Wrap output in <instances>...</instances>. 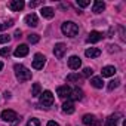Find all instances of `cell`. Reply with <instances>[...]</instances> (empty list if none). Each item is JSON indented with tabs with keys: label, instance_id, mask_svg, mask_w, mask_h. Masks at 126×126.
Returning <instances> with one entry per match:
<instances>
[{
	"label": "cell",
	"instance_id": "1",
	"mask_svg": "<svg viewBox=\"0 0 126 126\" xmlns=\"http://www.w3.org/2000/svg\"><path fill=\"white\" fill-rule=\"evenodd\" d=\"M61 31H62V34L67 36V37H74L79 33V25L74 24L73 21H65L64 24L61 25Z\"/></svg>",
	"mask_w": 126,
	"mask_h": 126
},
{
	"label": "cell",
	"instance_id": "2",
	"mask_svg": "<svg viewBox=\"0 0 126 126\" xmlns=\"http://www.w3.org/2000/svg\"><path fill=\"white\" fill-rule=\"evenodd\" d=\"M14 70H15V76H16V79H18L19 82H27V80L31 79V71H30L27 67H24V65H21V64H16V65L14 67Z\"/></svg>",
	"mask_w": 126,
	"mask_h": 126
},
{
	"label": "cell",
	"instance_id": "3",
	"mask_svg": "<svg viewBox=\"0 0 126 126\" xmlns=\"http://www.w3.org/2000/svg\"><path fill=\"white\" fill-rule=\"evenodd\" d=\"M52 104H53V94L50 91H45L43 94H40V105L50 107Z\"/></svg>",
	"mask_w": 126,
	"mask_h": 126
},
{
	"label": "cell",
	"instance_id": "4",
	"mask_svg": "<svg viewBox=\"0 0 126 126\" xmlns=\"http://www.w3.org/2000/svg\"><path fill=\"white\" fill-rule=\"evenodd\" d=\"M45 64H46V58H45V55H43V53H36V55H34V59H33V68L42 70Z\"/></svg>",
	"mask_w": 126,
	"mask_h": 126
},
{
	"label": "cell",
	"instance_id": "5",
	"mask_svg": "<svg viewBox=\"0 0 126 126\" xmlns=\"http://www.w3.org/2000/svg\"><path fill=\"white\" fill-rule=\"evenodd\" d=\"M83 123L86 125V126H99L101 125V122L96 119V116H94V114H85L83 116Z\"/></svg>",
	"mask_w": 126,
	"mask_h": 126
},
{
	"label": "cell",
	"instance_id": "6",
	"mask_svg": "<svg viewBox=\"0 0 126 126\" xmlns=\"http://www.w3.org/2000/svg\"><path fill=\"white\" fill-rule=\"evenodd\" d=\"M2 119H3L5 122L12 123V122H15V120L18 119V116H16V113H15L14 110H3V111H2Z\"/></svg>",
	"mask_w": 126,
	"mask_h": 126
},
{
	"label": "cell",
	"instance_id": "7",
	"mask_svg": "<svg viewBox=\"0 0 126 126\" xmlns=\"http://www.w3.org/2000/svg\"><path fill=\"white\" fill-rule=\"evenodd\" d=\"M24 6H25V3L22 2V0H12V2L8 3V8H9L11 11H14V12H19V11H22Z\"/></svg>",
	"mask_w": 126,
	"mask_h": 126
},
{
	"label": "cell",
	"instance_id": "8",
	"mask_svg": "<svg viewBox=\"0 0 126 126\" xmlns=\"http://www.w3.org/2000/svg\"><path fill=\"white\" fill-rule=\"evenodd\" d=\"M65 50H67V46H65L64 43H56L55 47H53V55H55L58 59H61L62 56H64Z\"/></svg>",
	"mask_w": 126,
	"mask_h": 126
},
{
	"label": "cell",
	"instance_id": "9",
	"mask_svg": "<svg viewBox=\"0 0 126 126\" xmlns=\"http://www.w3.org/2000/svg\"><path fill=\"white\" fill-rule=\"evenodd\" d=\"M82 65V59L77 56V55H73L68 58V67L71 70H79V67Z\"/></svg>",
	"mask_w": 126,
	"mask_h": 126
},
{
	"label": "cell",
	"instance_id": "10",
	"mask_svg": "<svg viewBox=\"0 0 126 126\" xmlns=\"http://www.w3.org/2000/svg\"><path fill=\"white\" fill-rule=\"evenodd\" d=\"M28 46L27 45H19V46H16V49H15V52H14V55L16 56V58H22V56H25V55H28Z\"/></svg>",
	"mask_w": 126,
	"mask_h": 126
},
{
	"label": "cell",
	"instance_id": "11",
	"mask_svg": "<svg viewBox=\"0 0 126 126\" xmlns=\"http://www.w3.org/2000/svg\"><path fill=\"white\" fill-rule=\"evenodd\" d=\"M68 98H70V101H80L83 98V91L79 88H74V89H71Z\"/></svg>",
	"mask_w": 126,
	"mask_h": 126
},
{
	"label": "cell",
	"instance_id": "12",
	"mask_svg": "<svg viewBox=\"0 0 126 126\" xmlns=\"http://www.w3.org/2000/svg\"><path fill=\"white\" fill-rule=\"evenodd\" d=\"M70 92H71V89H70V86H67V85H64V86H59L58 89H56V94H58V96L59 98H68V95H70Z\"/></svg>",
	"mask_w": 126,
	"mask_h": 126
},
{
	"label": "cell",
	"instance_id": "13",
	"mask_svg": "<svg viewBox=\"0 0 126 126\" xmlns=\"http://www.w3.org/2000/svg\"><path fill=\"white\" fill-rule=\"evenodd\" d=\"M25 24L30 25V27H37V24H39L37 15H36V14H28V15L25 16Z\"/></svg>",
	"mask_w": 126,
	"mask_h": 126
},
{
	"label": "cell",
	"instance_id": "14",
	"mask_svg": "<svg viewBox=\"0 0 126 126\" xmlns=\"http://www.w3.org/2000/svg\"><path fill=\"white\" fill-rule=\"evenodd\" d=\"M101 39H102V33H99V31H91L89 36H88V42L89 43H96Z\"/></svg>",
	"mask_w": 126,
	"mask_h": 126
},
{
	"label": "cell",
	"instance_id": "15",
	"mask_svg": "<svg viewBox=\"0 0 126 126\" xmlns=\"http://www.w3.org/2000/svg\"><path fill=\"white\" fill-rule=\"evenodd\" d=\"M40 14H42V16H43V18L52 19V18H53V15H55V11H53L52 8H49V6H45V8H42Z\"/></svg>",
	"mask_w": 126,
	"mask_h": 126
},
{
	"label": "cell",
	"instance_id": "16",
	"mask_svg": "<svg viewBox=\"0 0 126 126\" xmlns=\"http://www.w3.org/2000/svg\"><path fill=\"white\" fill-rule=\"evenodd\" d=\"M104 9H105V3H104V2H101V0L94 2V6H92V12H94V14H101Z\"/></svg>",
	"mask_w": 126,
	"mask_h": 126
},
{
	"label": "cell",
	"instance_id": "17",
	"mask_svg": "<svg viewBox=\"0 0 126 126\" xmlns=\"http://www.w3.org/2000/svg\"><path fill=\"white\" fill-rule=\"evenodd\" d=\"M101 74H102V77H111V76L116 74V67H113V65H107V67L102 68Z\"/></svg>",
	"mask_w": 126,
	"mask_h": 126
},
{
	"label": "cell",
	"instance_id": "18",
	"mask_svg": "<svg viewBox=\"0 0 126 126\" xmlns=\"http://www.w3.org/2000/svg\"><path fill=\"white\" fill-rule=\"evenodd\" d=\"M85 55H86L88 58H96V56L101 55V50L96 49V47H89V49L85 50Z\"/></svg>",
	"mask_w": 126,
	"mask_h": 126
},
{
	"label": "cell",
	"instance_id": "19",
	"mask_svg": "<svg viewBox=\"0 0 126 126\" xmlns=\"http://www.w3.org/2000/svg\"><path fill=\"white\" fill-rule=\"evenodd\" d=\"M74 110H76V108H74V104H73L71 101H67V102L62 104V111L67 113V114H73Z\"/></svg>",
	"mask_w": 126,
	"mask_h": 126
},
{
	"label": "cell",
	"instance_id": "20",
	"mask_svg": "<svg viewBox=\"0 0 126 126\" xmlns=\"http://www.w3.org/2000/svg\"><path fill=\"white\" fill-rule=\"evenodd\" d=\"M119 117V114H111L107 120H105V123H104V126H117V119Z\"/></svg>",
	"mask_w": 126,
	"mask_h": 126
},
{
	"label": "cell",
	"instance_id": "21",
	"mask_svg": "<svg viewBox=\"0 0 126 126\" xmlns=\"http://www.w3.org/2000/svg\"><path fill=\"white\" fill-rule=\"evenodd\" d=\"M91 85H92L94 88H96V89H101V88L104 86V82H102L101 77H92V79H91Z\"/></svg>",
	"mask_w": 126,
	"mask_h": 126
},
{
	"label": "cell",
	"instance_id": "22",
	"mask_svg": "<svg viewBox=\"0 0 126 126\" xmlns=\"http://www.w3.org/2000/svg\"><path fill=\"white\" fill-rule=\"evenodd\" d=\"M82 79H83V76H82V74H76V73H71V74L67 76V82H68V83L79 82V80H82Z\"/></svg>",
	"mask_w": 126,
	"mask_h": 126
},
{
	"label": "cell",
	"instance_id": "23",
	"mask_svg": "<svg viewBox=\"0 0 126 126\" xmlns=\"http://www.w3.org/2000/svg\"><path fill=\"white\" fill-rule=\"evenodd\" d=\"M40 91H42L40 85L39 83H34L33 85V89H31V96H39L40 95Z\"/></svg>",
	"mask_w": 126,
	"mask_h": 126
},
{
	"label": "cell",
	"instance_id": "24",
	"mask_svg": "<svg viewBox=\"0 0 126 126\" xmlns=\"http://www.w3.org/2000/svg\"><path fill=\"white\" fill-rule=\"evenodd\" d=\"M39 40H40V36H39V34H30V36H28V42H30L31 45L37 43Z\"/></svg>",
	"mask_w": 126,
	"mask_h": 126
},
{
	"label": "cell",
	"instance_id": "25",
	"mask_svg": "<svg viewBox=\"0 0 126 126\" xmlns=\"http://www.w3.org/2000/svg\"><path fill=\"white\" fill-rule=\"evenodd\" d=\"M119 83H120V80H119V79H114V80H111V82L108 83V91H113V89H116V88L119 86Z\"/></svg>",
	"mask_w": 126,
	"mask_h": 126
},
{
	"label": "cell",
	"instance_id": "26",
	"mask_svg": "<svg viewBox=\"0 0 126 126\" xmlns=\"http://www.w3.org/2000/svg\"><path fill=\"white\" fill-rule=\"evenodd\" d=\"M92 74H94V70H92L91 67H86V68L83 70V74H82V76H83V77H91Z\"/></svg>",
	"mask_w": 126,
	"mask_h": 126
},
{
	"label": "cell",
	"instance_id": "27",
	"mask_svg": "<svg viewBox=\"0 0 126 126\" xmlns=\"http://www.w3.org/2000/svg\"><path fill=\"white\" fill-rule=\"evenodd\" d=\"M27 126H40V122H39V119H30Z\"/></svg>",
	"mask_w": 126,
	"mask_h": 126
},
{
	"label": "cell",
	"instance_id": "28",
	"mask_svg": "<svg viewBox=\"0 0 126 126\" xmlns=\"http://www.w3.org/2000/svg\"><path fill=\"white\" fill-rule=\"evenodd\" d=\"M89 0H77V6H80V8H86V6H89Z\"/></svg>",
	"mask_w": 126,
	"mask_h": 126
},
{
	"label": "cell",
	"instance_id": "29",
	"mask_svg": "<svg viewBox=\"0 0 126 126\" xmlns=\"http://www.w3.org/2000/svg\"><path fill=\"white\" fill-rule=\"evenodd\" d=\"M9 42H11V36H6V34L0 36V43H9Z\"/></svg>",
	"mask_w": 126,
	"mask_h": 126
},
{
	"label": "cell",
	"instance_id": "30",
	"mask_svg": "<svg viewBox=\"0 0 126 126\" xmlns=\"http://www.w3.org/2000/svg\"><path fill=\"white\" fill-rule=\"evenodd\" d=\"M0 55H2V56H9V55H11V49H9V47L0 49Z\"/></svg>",
	"mask_w": 126,
	"mask_h": 126
},
{
	"label": "cell",
	"instance_id": "31",
	"mask_svg": "<svg viewBox=\"0 0 126 126\" xmlns=\"http://www.w3.org/2000/svg\"><path fill=\"white\" fill-rule=\"evenodd\" d=\"M39 5H40V2H30V3H28L30 8H36V6H39Z\"/></svg>",
	"mask_w": 126,
	"mask_h": 126
},
{
	"label": "cell",
	"instance_id": "32",
	"mask_svg": "<svg viewBox=\"0 0 126 126\" xmlns=\"http://www.w3.org/2000/svg\"><path fill=\"white\" fill-rule=\"evenodd\" d=\"M46 126H59V125H58L56 122H53V120H50V122H47V125H46Z\"/></svg>",
	"mask_w": 126,
	"mask_h": 126
},
{
	"label": "cell",
	"instance_id": "33",
	"mask_svg": "<svg viewBox=\"0 0 126 126\" xmlns=\"http://www.w3.org/2000/svg\"><path fill=\"white\" fill-rule=\"evenodd\" d=\"M15 37H21V30H16L15 31Z\"/></svg>",
	"mask_w": 126,
	"mask_h": 126
},
{
	"label": "cell",
	"instance_id": "34",
	"mask_svg": "<svg viewBox=\"0 0 126 126\" xmlns=\"http://www.w3.org/2000/svg\"><path fill=\"white\" fill-rule=\"evenodd\" d=\"M5 28H8V27H6V24H0V31L5 30Z\"/></svg>",
	"mask_w": 126,
	"mask_h": 126
},
{
	"label": "cell",
	"instance_id": "35",
	"mask_svg": "<svg viewBox=\"0 0 126 126\" xmlns=\"http://www.w3.org/2000/svg\"><path fill=\"white\" fill-rule=\"evenodd\" d=\"M5 98H11V94L9 92H5Z\"/></svg>",
	"mask_w": 126,
	"mask_h": 126
},
{
	"label": "cell",
	"instance_id": "36",
	"mask_svg": "<svg viewBox=\"0 0 126 126\" xmlns=\"http://www.w3.org/2000/svg\"><path fill=\"white\" fill-rule=\"evenodd\" d=\"M3 68V62H0V70H2Z\"/></svg>",
	"mask_w": 126,
	"mask_h": 126
}]
</instances>
